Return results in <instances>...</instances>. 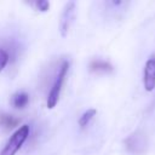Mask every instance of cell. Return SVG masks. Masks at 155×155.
I'll return each instance as SVG.
<instances>
[{
    "label": "cell",
    "mask_w": 155,
    "mask_h": 155,
    "mask_svg": "<svg viewBox=\"0 0 155 155\" xmlns=\"http://www.w3.org/2000/svg\"><path fill=\"white\" fill-rule=\"evenodd\" d=\"M29 136V126L28 125H23L21 126L7 140V143L5 144V147L2 148V150L0 151V155H15L24 144V142L27 140Z\"/></svg>",
    "instance_id": "obj_1"
},
{
    "label": "cell",
    "mask_w": 155,
    "mask_h": 155,
    "mask_svg": "<svg viewBox=\"0 0 155 155\" xmlns=\"http://www.w3.org/2000/svg\"><path fill=\"white\" fill-rule=\"evenodd\" d=\"M68 69H69V62L64 61L62 63L61 68H59L57 79H56L53 86L51 87V91H50L48 97H47V108L48 109H53L56 107V104L58 103V101H59V96H61V92H62V87H63Z\"/></svg>",
    "instance_id": "obj_2"
},
{
    "label": "cell",
    "mask_w": 155,
    "mask_h": 155,
    "mask_svg": "<svg viewBox=\"0 0 155 155\" xmlns=\"http://www.w3.org/2000/svg\"><path fill=\"white\" fill-rule=\"evenodd\" d=\"M125 148L130 154L143 155L148 150V138L142 131H136L125 139Z\"/></svg>",
    "instance_id": "obj_3"
},
{
    "label": "cell",
    "mask_w": 155,
    "mask_h": 155,
    "mask_svg": "<svg viewBox=\"0 0 155 155\" xmlns=\"http://www.w3.org/2000/svg\"><path fill=\"white\" fill-rule=\"evenodd\" d=\"M143 85L147 91H153L155 87V57H150L144 65Z\"/></svg>",
    "instance_id": "obj_4"
},
{
    "label": "cell",
    "mask_w": 155,
    "mask_h": 155,
    "mask_svg": "<svg viewBox=\"0 0 155 155\" xmlns=\"http://www.w3.org/2000/svg\"><path fill=\"white\" fill-rule=\"evenodd\" d=\"M74 8H75V2H74V1H70L69 4L65 5L64 11H63V13H62V19H61V34H62L63 38L67 35V33H68V30H69V25H70L73 15H74Z\"/></svg>",
    "instance_id": "obj_5"
},
{
    "label": "cell",
    "mask_w": 155,
    "mask_h": 155,
    "mask_svg": "<svg viewBox=\"0 0 155 155\" xmlns=\"http://www.w3.org/2000/svg\"><path fill=\"white\" fill-rule=\"evenodd\" d=\"M90 70L92 73H111L113 65L105 61L96 59V61H92L90 63Z\"/></svg>",
    "instance_id": "obj_6"
},
{
    "label": "cell",
    "mask_w": 155,
    "mask_h": 155,
    "mask_svg": "<svg viewBox=\"0 0 155 155\" xmlns=\"http://www.w3.org/2000/svg\"><path fill=\"white\" fill-rule=\"evenodd\" d=\"M11 103L16 109H23L29 103V94L25 92H17L12 96Z\"/></svg>",
    "instance_id": "obj_7"
},
{
    "label": "cell",
    "mask_w": 155,
    "mask_h": 155,
    "mask_svg": "<svg viewBox=\"0 0 155 155\" xmlns=\"http://www.w3.org/2000/svg\"><path fill=\"white\" fill-rule=\"evenodd\" d=\"M19 119L18 117H15L12 115H8V114H0V126H2L5 130H11V128H15L18 124H19Z\"/></svg>",
    "instance_id": "obj_8"
},
{
    "label": "cell",
    "mask_w": 155,
    "mask_h": 155,
    "mask_svg": "<svg viewBox=\"0 0 155 155\" xmlns=\"http://www.w3.org/2000/svg\"><path fill=\"white\" fill-rule=\"evenodd\" d=\"M96 113H97L96 109H88L87 111H85V113L80 116V119H79V126H80L81 128L86 127V126L90 124V121L93 119V116L96 115Z\"/></svg>",
    "instance_id": "obj_9"
},
{
    "label": "cell",
    "mask_w": 155,
    "mask_h": 155,
    "mask_svg": "<svg viewBox=\"0 0 155 155\" xmlns=\"http://www.w3.org/2000/svg\"><path fill=\"white\" fill-rule=\"evenodd\" d=\"M10 61V54L6 50H4L2 47H0V73L4 70V68L7 65Z\"/></svg>",
    "instance_id": "obj_10"
},
{
    "label": "cell",
    "mask_w": 155,
    "mask_h": 155,
    "mask_svg": "<svg viewBox=\"0 0 155 155\" xmlns=\"http://www.w3.org/2000/svg\"><path fill=\"white\" fill-rule=\"evenodd\" d=\"M35 4H36L38 10H40L41 12H46V11H48V8H50V2L46 1V0H39V1H36Z\"/></svg>",
    "instance_id": "obj_11"
}]
</instances>
